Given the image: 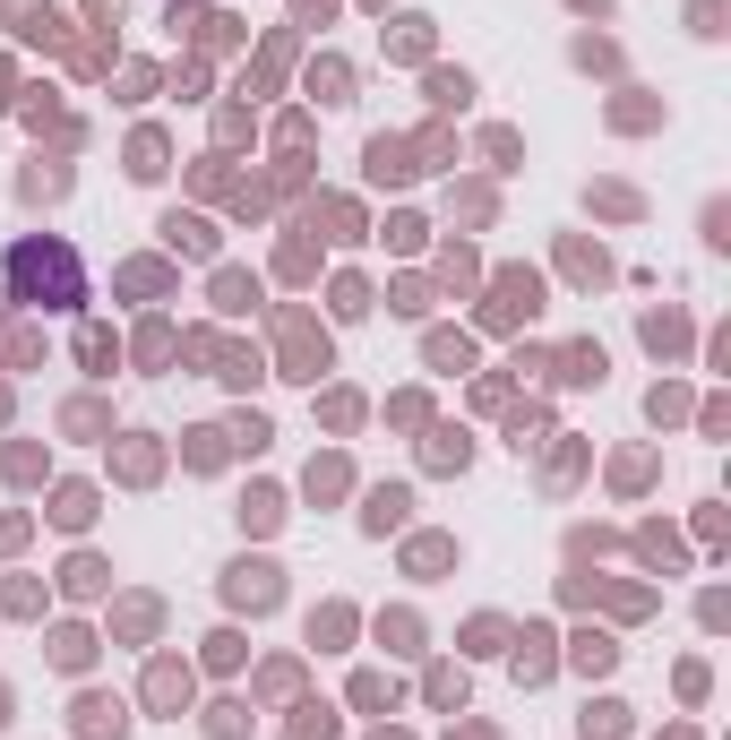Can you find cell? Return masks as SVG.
Here are the masks:
<instances>
[{"mask_svg":"<svg viewBox=\"0 0 731 740\" xmlns=\"http://www.w3.org/2000/svg\"><path fill=\"white\" fill-rule=\"evenodd\" d=\"M379 740H396V732H379Z\"/></svg>","mask_w":731,"mask_h":740,"instance_id":"26","label":"cell"},{"mask_svg":"<svg viewBox=\"0 0 731 740\" xmlns=\"http://www.w3.org/2000/svg\"><path fill=\"white\" fill-rule=\"evenodd\" d=\"M225 595L249 603V612H267V603L284 595V569H275V560H242V569H225Z\"/></svg>","mask_w":731,"mask_h":740,"instance_id":"2","label":"cell"},{"mask_svg":"<svg viewBox=\"0 0 731 740\" xmlns=\"http://www.w3.org/2000/svg\"><path fill=\"white\" fill-rule=\"evenodd\" d=\"M233 439H242L249 457H258V448H267V439H275V431H267V422H258V413H242V422H233Z\"/></svg>","mask_w":731,"mask_h":740,"instance_id":"23","label":"cell"},{"mask_svg":"<svg viewBox=\"0 0 731 740\" xmlns=\"http://www.w3.org/2000/svg\"><path fill=\"white\" fill-rule=\"evenodd\" d=\"M465 457H474L465 431H439V439H431V465H465Z\"/></svg>","mask_w":731,"mask_h":740,"instance_id":"20","label":"cell"},{"mask_svg":"<svg viewBox=\"0 0 731 740\" xmlns=\"http://www.w3.org/2000/svg\"><path fill=\"white\" fill-rule=\"evenodd\" d=\"M216 302H225V310H249V302H258V284H242V276H225V284H216Z\"/></svg>","mask_w":731,"mask_h":740,"instance_id":"22","label":"cell"},{"mask_svg":"<svg viewBox=\"0 0 731 740\" xmlns=\"http://www.w3.org/2000/svg\"><path fill=\"white\" fill-rule=\"evenodd\" d=\"M577 732H586V740H628V706H619V698L586 706V715H577Z\"/></svg>","mask_w":731,"mask_h":740,"instance_id":"7","label":"cell"},{"mask_svg":"<svg viewBox=\"0 0 731 740\" xmlns=\"http://www.w3.org/2000/svg\"><path fill=\"white\" fill-rule=\"evenodd\" d=\"M0 724H9V698H0Z\"/></svg>","mask_w":731,"mask_h":740,"instance_id":"25","label":"cell"},{"mask_svg":"<svg viewBox=\"0 0 731 740\" xmlns=\"http://www.w3.org/2000/svg\"><path fill=\"white\" fill-rule=\"evenodd\" d=\"M146 698H155V706H181V698H190V672H181V663H155V672H146Z\"/></svg>","mask_w":731,"mask_h":740,"instance_id":"9","label":"cell"},{"mask_svg":"<svg viewBox=\"0 0 731 740\" xmlns=\"http://www.w3.org/2000/svg\"><path fill=\"white\" fill-rule=\"evenodd\" d=\"M413 173H422V164H413L396 138H370V181H413Z\"/></svg>","mask_w":731,"mask_h":740,"instance_id":"6","label":"cell"},{"mask_svg":"<svg viewBox=\"0 0 731 740\" xmlns=\"http://www.w3.org/2000/svg\"><path fill=\"white\" fill-rule=\"evenodd\" d=\"M370 310V284L362 276H336V319H362Z\"/></svg>","mask_w":731,"mask_h":740,"instance_id":"14","label":"cell"},{"mask_svg":"<svg viewBox=\"0 0 731 740\" xmlns=\"http://www.w3.org/2000/svg\"><path fill=\"white\" fill-rule=\"evenodd\" d=\"M87 654H95V646H87V628H61V646H52V663H61V672H87Z\"/></svg>","mask_w":731,"mask_h":740,"instance_id":"13","label":"cell"},{"mask_svg":"<svg viewBox=\"0 0 731 740\" xmlns=\"http://www.w3.org/2000/svg\"><path fill=\"white\" fill-rule=\"evenodd\" d=\"M354 706H396V680H379V672H362V680H354Z\"/></svg>","mask_w":731,"mask_h":740,"instance_id":"19","label":"cell"},{"mask_svg":"<svg viewBox=\"0 0 731 740\" xmlns=\"http://www.w3.org/2000/svg\"><path fill=\"white\" fill-rule=\"evenodd\" d=\"M689 17H697V35H723V0H689Z\"/></svg>","mask_w":731,"mask_h":740,"instance_id":"24","label":"cell"},{"mask_svg":"<svg viewBox=\"0 0 731 740\" xmlns=\"http://www.w3.org/2000/svg\"><path fill=\"white\" fill-rule=\"evenodd\" d=\"M551 672V628H525V646H516V680H542Z\"/></svg>","mask_w":731,"mask_h":740,"instance_id":"8","label":"cell"},{"mask_svg":"<svg viewBox=\"0 0 731 740\" xmlns=\"http://www.w3.org/2000/svg\"><path fill=\"white\" fill-rule=\"evenodd\" d=\"M78 362H87V370H113V336H104V328H87V336H78Z\"/></svg>","mask_w":731,"mask_h":740,"instance_id":"17","label":"cell"},{"mask_svg":"<svg viewBox=\"0 0 731 740\" xmlns=\"http://www.w3.org/2000/svg\"><path fill=\"white\" fill-rule=\"evenodd\" d=\"M405 516H413V492H396V483H387V492H370V508H362L370 534H387V525H405Z\"/></svg>","mask_w":731,"mask_h":740,"instance_id":"5","label":"cell"},{"mask_svg":"<svg viewBox=\"0 0 731 740\" xmlns=\"http://www.w3.org/2000/svg\"><path fill=\"white\" fill-rule=\"evenodd\" d=\"M611 663H619L611 637H577V672H611Z\"/></svg>","mask_w":731,"mask_h":740,"instance_id":"15","label":"cell"},{"mask_svg":"<svg viewBox=\"0 0 731 740\" xmlns=\"http://www.w3.org/2000/svg\"><path fill=\"white\" fill-rule=\"evenodd\" d=\"M52 516H61V525H87V516H95V492H87V483H69V492L52 499Z\"/></svg>","mask_w":731,"mask_h":740,"instance_id":"12","label":"cell"},{"mask_svg":"<svg viewBox=\"0 0 731 740\" xmlns=\"http://www.w3.org/2000/svg\"><path fill=\"white\" fill-rule=\"evenodd\" d=\"M9 26H17V35H61L52 0H9Z\"/></svg>","mask_w":731,"mask_h":740,"instance_id":"10","label":"cell"},{"mask_svg":"<svg viewBox=\"0 0 731 740\" xmlns=\"http://www.w3.org/2000/svg\"><path fill=\"white\" fill-rule=\"evenodd\" d=\"M275 516H284V499H275V492H249V499H242V525H258V534H267Z\"/></svg>","mask_w":731,"mask_h":740,"instance_id":"16","label":"cell"},{"mask_svg":"<svg viewBox=\"0 0 731 740\" xmlns=\"http://www.w3.org/2000/svg\"><path fill=\"white\" fill-rule=\"evenodd\" d=\"M431 95H439V104H465V95H474V78H465V69H457V78L439 69V78H431Z\"/></svg>","mask_w":731,"mask_h":740,"instance_id":"21","label":"cell"},{"mask_svg":"<svg viewBox=\"0 0 731 740\" xmlns=\"http://www.w3.org/2000/svg\"><path fill=\"white\" fill-rule=\"evenodd\" d=\"M9 293L35 302V310H78L87 302V258L61 242V233H35V242L9 250Z\"/></svg>","mask_w":731,"mask_h":740,"instance_id":"1","label":"cell"},{"mask_svg":"<svg viewBox=\"0 0 731 740\" xmlns=\"http://www.w3.org/2000/svg\"><path fill=\"white\" fill-rule=\"evenodd\" d=\"M560 379H568V387L603 379V345H568V354H560Z\"/></svg>","mask_w":731,"mask_h":740,"instance_id":"11","label":"cell"},{"mask_svg":"<svg viewBox=\"0 0 731 740\" xmlns=\"http://www.w3.org/2000/svg\"><path fill=\"white\" fill-rule=\"evenodd\" d=\"M164 242H172V250H190V258H216V225H207V216H181V207H172V216H164Z\"/></svg>","mask_w":731,"mask_h":740,"instance_id":"3","label":"cell"},{"mask_svg":"<svg viewBox=\"0 0 731 740\" xmlns=\"http://www.w3.org/2000/svg\"><path fill=\"white\" fill-rule=\"evenodd\" d=\"M431 362H439V370H465V362H474V345H465V336H431Z\"/></svg>","mask_w":731,"mask_h":740,"instance_id":"18","label":"cell"},{"mask_svg":"<svg viewBox=\"0 0 731 740\" xmlns=\"http://www.w3.org/2000/svg\"><path fill=\"white\" fill-rule=\"evenodd\" d=\"M78 732H87V740H121L129 732L121 698H78Z\"/></svg>","mask_w":731,"mask_h":740,"instance_id":"4","label":"cell"}]
</instances>
